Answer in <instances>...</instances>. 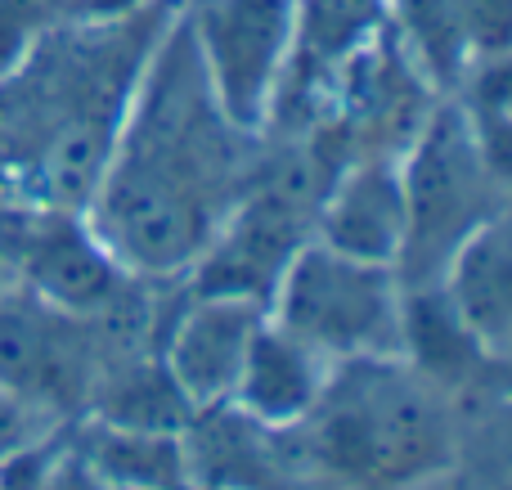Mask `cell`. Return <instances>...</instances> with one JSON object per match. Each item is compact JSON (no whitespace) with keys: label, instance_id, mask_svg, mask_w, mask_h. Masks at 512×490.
I'll list each match as a JSON object with an SVG mask.
<instances>
[{"label":"cell","instance_id":"9","mask_svg":"<svg viewBox=\"0 0 512 490\" xmlns=\"http://www.w3.org/2000/svg\"><path fill=\"white\" fill-rule=\"evenodd\" d=\"M261 324L265 302L234 293H194V288H185V297L162 311L158 356L167 365L171 383L180 387V396L194 405V414L212 410V405H230L239 369L248 360V347Z\"/></svg>","mask_w":512,"mask_h":490},{"label":"cell","instance_id":"11","mask_svg":"<svg viewBox=\"0 0 512 490\" xmlns=\"http://www.w3.org/2000/svg\"><path fill=\"white\" fill-rule=\"evenodd\" d=\"M194 490H301L310 477L297 428L274 432L234 405L198 410L185 428Z\"/></svg>","mask_w":512,"mask_h":490},{"label":"cell","instance_id":"15","mask_svg":"<svg viewBox=\"0 0 512 490\" xmlns=\"http://www.w3.org/2000/svg\"><path fill=\"white\" fill-rule=\"evenodd\" d=\"M72 450L108 490H194L185 432H140L86 419Z\"/></svg>","mask_w":512,"mask_h":490},{"label":"cell","instance_id":"17","mask_svg":"<svg viewBox=\"0 0 512 490\" xmlns=\"http://www.w3.org/2000/svg\"><path fill=\"white\" fill-rule=\"evenodd\" d=\"M77 0H0V72H9L41 36L77 14Z\"/></svg>","mask_w":512,"mask_h":490},{"label":"cell","instance_id":"8","mask_svg":"<svg viewBox=\"0 0 512 490\" xmlns=\"http://www.w3.org/2000/svg\"><path fill=\"white\" fill-rule=\"evenodd\" d=\"M194 54L234 126L265 135L292 45L297 0H176Z\"/></svg>","mask_w":512,"mask_h":490},{"label":"cell","instance_id":"7","mask_svg":"<svg viewBox=\"0 0 512 490\" xmlns=\"http://www.w3.org/2000/svg\"><path fill=\"white\" fill-rule=\"evenodd\" d=\"M108 356V338L99 320H81L72 311L41 302L0 284V396L23 414H86L99 365Z\"/></svg>","mask_w":512,"mask_h":490},{"label":"cell","instance_id":"1","mask_svg":"<svg viewBox=\"0 0 512 490\" xmlns=\"http://www.w3.org/2000/svg\"><path fill=\"white\" fill-rule=\"evenodd\" d=\"M261 144L221 108L176 5L81 212L135 279L180 284L243 198Z\"/></svg>","mask_w":512,"mask_h":490},{"label":"cell","instance_id":"16","mask_svg":"<svg viewBox=\"0 0 512 490\" xmlns=\"http://www.w3.org/2000/svg\"><path fill=\"white\" fill-rule=\"evenodd\" d=\"M468 68L512 54V0H450Z\"/></svg>","mask_w":512,"mask_h":490},{"label":"cell","instance_id":"2","mask_svg":"<svg viewBox=\"0 0 512 490\" xmlns=\"http://www.w3.org/2000/svg\"><path fill=\"white\" fill-rule=\"evenodd\" d=\"M171 18L176 0L68 18L0 72V207L90 203Z\"/></svg>","mask_w":512,"mask_h":490},{"label":"cell","instance_id":"6","mask_svg":"<svg viewBox=\"0 0 512 490\" xmlns=\"http://www.w3.org/2000/svg\"><path fill=\"white\" fill-rule=\"evenodd\" d=\"M0 266L18 288L81 320H108L153 288L72 207H0Z\"/></svg>","mask_w":512,"mask_h":490},{"label":"cell","instance_id":"18","mask_svg":"<svg viewBox=\"0 0 512 490\" xmlns=\"http://www.w3.org/2000/svg\"><path fill=\"white\" fill-rule=\"evenodd\" d=\"M499 360H504V365H512V342H508V351H504V356H499Z\"/></svg>","mask_w":512,"mask_h":490},{"label":"cell","instance_id":"12","mask_svg":"<svg viewBox=\"0 0 512 490\" xmlns=\"http://www.w3.org/2000/svg\"><path fill=\"white\" fill-rule=\"evenodd\" d=\"M328 360L319 351H310L301 338H292L288 329L265 315V324L256 329L248 360L239 369L230 405L248 419L265 423L274 432H292L310 419V410L319 405L328 383Z\"/></svg>","mask_w":512,"mask_h":490},{"label":"cell","instance_id":"10","mask_svg":"<svg viewBox=\"0 0 512 490\" xmlns=\"http://www.w3.org/2000/svg\"><path fill=\"white\" fill-rule=\"evenodd\" d=\"M409 234V198L400 153H364L333 171L315 207V239L378 266H400Z\"/></svg>","mask_w":512,"mask_h":490},{"label":"cell","instance_id":"4","mask_svg":"<svg viewBox=\"0 0 512 490\" xmlns=\"http://www.w3.org/2000/svg\"><path fill=\"white\" fill-rule=\"evenodd\" d=\"M265 315L310 351H319L328 365L400 356L405 279L396 266L346 257L328 243L306 239L283 266Z\"/></svg>","mask_w":512,"mask_h":490},{"label":"cell","instance_id":"13","mask_svg":"<svg viewBox=\"0 0 512 490\" xmlns=\"http://www.w3.org/2000/svg\"><path fill=\"white\" fill-rule=\"evenodd\" d=\"M436 284L468 320V329L495 356H504L512 342V194L454 248Z\"/></svg>","mask_w":512,"mask_h":490},{"label":"cell","instance_id":"14","mask_svg":"<svg viewBox=\"0 0 512 490\" xmlns=\"http://www.w3.org/2000/svg\"><path fill=\"white\" fill-rule=\"evenodd\" d=\"M400 356L427 374L436 387L459 396L481 383L499 356L468 329L441 284H405V320H400Z\"/></svg>","mask_w":512,"mask_h":490},{"label":"cell","instance_id":"3","mask_svg":"<svg viewBox=\"0 0 512 490\" xmlns=\"http://www.w3.org/2000/svg\"><path fill=\"white\" fill-rule=\"evenodd\" d=\"M297 437L310 477L342 490H423L459 459L454 396L405 356L333 365Z\"/></svg>","mask_w":512,"mask_h":490},{"label":"cell","instance_id":"5","mask_svg":"<svg viewBox=\"0 0 512 490\" xmlns=\"http://www.w3.org/2000/svg\"><path fill=\"white\" fill-rule=\"evenodd\" d=\"M400 176L409 198V234L396 270L405 284H436L454 248L512 189L499 185L490 162L481 158L477 135L450 95L436 99L414 140L400 149Z\"/></svg>","mask_w":512,"mask_h":490}]
</instances>
